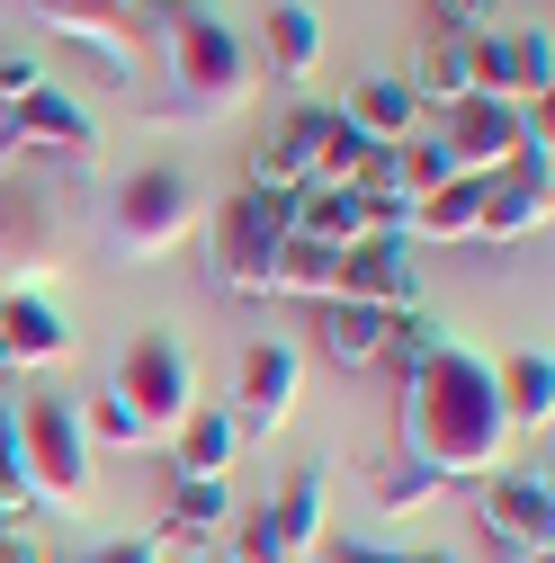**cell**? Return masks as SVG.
Returning a JSON list of instances; mask_svg holds the SVG:
<instances>
[{"label":"cell","mask_w":555,"mask_h":563,"mask_svg":"<svg viewBox=\"0 0 555 563\" xmlns=\"http://www.w3.org/2000/svg\"><path fill=\"white\" fill-rule=\"evenodd\" d=\"M511 420H502V394H493V358H475V349H439V358L412 376V385H394V448L403 456H422L439 483H457V474H502L511 465Z\"/></svg>","instance_id":"cell-1"},{"label":"cell","mask_w":555,"mask_h":563,"mask_svg":"<svg viewBox=\"0 0 555 563\" xmlns=\"http://www.w3.org/2000/svg\"><path fill=\"white\" fill-rule=\"evenodd\" d=\"M162 63H171L179 108H197V117H233L251 99V81H260L251 36L233 19H216V10H162Z\"/></svg>","instance_id":"cell-2"},{"label":"cell","mask_w":555,"mask_h":563,"mask_svg":"<svg viewBox=\"0 0 555 563\" xmlns=\"http://www.w3.org/2000/svg\"><path fill=\"white\" fill-rule=\"evenodd\" d=\"M10 448H19V474H28V501L54 510V519H73L90 501V430H81V402H63V394H28L10 411Z\"/></svg>","instance_id":"cell-3"},{"label":"cell","mask_w":555,"mask_h":563,"mask_svg":"<svg viewBox=\"0 0 555 563\" xmlns=\"http://www.w3.org/2000/svg\"><path fill=\"white\" fill-rule=\"evenodd\" d=\"M197 224H206V188H197L179 162L126 170L117 197H108V242H117V260H134V268L162 260V251H179Z\"/></svg>","instance_id":"cell-4"},{"label":"cell","mask_w":555,"mask_h":563,"mask_svg":"<svg viewBox=\"0 0 555 563\" xmlns=\"http://www.w3.org/2000/svg\"><path fill=\"white\" fill-rule=\"evenodd\" d=\"M287 188H260V179H242L216 216H206V251H216V287L225 296H269V268H278V242H287Z\"/></svg>","instance_id":"cell-5"},{"label":"cell","mask_w":555,"mask_h":563,"mask_svg":"<svg viewBox=\"0 0 555 563\" xmlns=\"http://www.w3.org/2000/svg\"><path fill=\"white\" fill-rule=\"evenodd\" d=\"M126 402H134V420H144L153 439H171L179 420L197 411V358H188V340L179 331H134L126 340V358H117V376H108Z\"/></svg>","instance_id":"cell-6"},{"label":"cell","mask_w":555,"mask_h":563,"mask_svg":"<svg viewBox=\"0 0 555 563\" xmlns=\"http://www.w3.org/2000/svg\"><path fill=\"white\" fill-rule=\"evenodd\" d=\"M439 144L466 179H493L502 162H520L529 144H546V99L537 108H511V99H457L439 108Z\"/></svg>","instance_id":"cell-7"},{"label":"cell","mask_w":555,"mask_h":563,"mask_svg":"<svg viewBox=\"0 0 555 563\" xmlns=\"http://www.w3.org/2000/svg\"><path fill=\"white\" fill-rule=\"evenodd\" d=\"M323 554V465H296L260 510H242L233 563H314Z\"/></svg>","instance_id":"cell-8"},{"label":"cell","mask_w":555,"mask_h":563,"mask_svg":"<svg viewBox=\"0 0 555 563\" xmlns=\"http://www.w3.org/2000/svg\"><path fill=\"white\" fill-rule=\"evenodd\" d=\"M296 394H305V349L296 340H251L242 358H233V402H225L233 430H242V448H260V439L287 430Z\"/></svg>","instance_id":"cell-9"},{"label":"cell","mask_w":555,"mask_h":563,"mask_svg":"<svg viewBox=\"0 0 555 563\" xmlns=\"http://www.w3.org/2000/svg\"><path fill=\"white\" fill-rule=\"evenodd\" d=\"M475 519H483V537L502 545V563H546V545H555V492H546V474L502 465V474L475 483Z\"/></svg>","instance_id":"cell-10"},{"label":"cell","mask_w":555,"mask_h":563,"mask_svg":"<svg viewBox=\"0 0 555 563\" xmlns=\"http://www.w3.org/2000/svg\"><path fill=\"white\" fill-rule=\"evenodd\" d=\"M466 81H475V99L537 108L546 81H555V45H546V27H475V36H466Z\"/></svg>","instance_id":"cell-11"},{"label":"cell","mask_w":555,"mask_h":563,"mask_svg":"<svg viewBox=\"0 0 555 563\" xmlns=\"http://www.w3.org/2000/svg\"><path fill=\"white\" fill-rule=\"evenodd\" d=\"M546 144H529L520 162H502L493 179H475V242H529V233H546Z\"/></svg>","instance_id":"cell-12"},{"label":"cell","mask_w":555,"mask_h":563,"mask_svg":"<svg viewBox=\"0 0 555 563\" xmlns=\"http://www.w3.org/2000/svg\"><path fill=\"white\" fill-rule=\"evenodd\" d=\"M0 144H10V153H63V162H81L99 144V117L73 90L36 81V90H19L10 108H0Z\"/></svg>","instance_id":"cell-13"},{"label":"cell","mask_w":555,"mask_h":563,"mask_svg":"<svg viewBox=\"0 0 555 563\" xmlns=\"http://www.w3.org/2000/svg\"><path fill=\"white\" fill-rule=\"evenodd\" d=\"M331 296H350V305H377V313H403V305H422V260H412V242L394 224L359 233L350 251H340V287Z\"/></svg>","instance_id":"cell-14"},{"label":"cell","mask_w":555,"mask_h":563,"mask_svg":"<svg viewBox=\"0 0 555 563\" xmlns=\"http://www.w3.org/2000/svg\"><path fill=\"white\" fill-rule=\"evenodd\" d=\"M63 358H73L63 305H45L36 287H10L0 296V376H36V367H63Z\"/></svg>","instance_id":"cell-15"},{"label":"cell","mask_w":555,"mask_h":563,"mask_svg":"<svg viewBox=\"0 0 555 563\" xmlns=\"http://www.w3.org/2000/svg\"><path fill=\"white\" fill-rule=\"evenodd\" d=\"M28 10H36V27H54L63 45H81L99 73H108V90L134 81V54H126V36H117L134 0H28Z\"/></svg>","instance_id":"cell-16"},{"label":"cell","mask_w":555,"mask_h":563,"mask_svg":"<svg viewBox=\"0 0 555 563\" xmlns=\"http://www.w3.org/2000/svg\"><path fill=\"white\" fill-rule=\"evenodd\" d=\"M314 144H323V108H287L269 134H260V153H251V179L260 188H314Z\"/></svg>","instance_id":"cell-17"},{"label":"cell","mask_w":555,"mask_h":563,"mask_svg":"<svg viewBox=\"0 0 555 563\" xmlns=\"http://www.w3.org/2000/svg\"><path fill=\"white\" fill-rule=\"evenodd\" d=\"M493 394H502L511 430H546V420H555V358H546V349H511V358H493Z\"/></svg>","instance_id":"cell-18"},{"label":"cell","mask_w":555,"mask_h":563,"mask_svg":"<svg viewBox=\"0 0 555 563\" xmlns=\"http://www.w3.org/2000/svg\"><path fill=\"white\" fill-rule=\"evenodd\" d=\"M260 45H269V73L278 81H314L323 73V19L305 10V0H269Z\"/></svg>","instance_id":"cell-19"},{"label":"cell","mask_w":555,"mask_h":563,"mask_svg":"<svg viewBox=\"0 0 555 563\" xmlns=\"http://www.w3.org/2000/svg\"><path fill=\"white\" fill-rule=\"evenodd\" d=\"M340 117H350L377 153H394L403 134H422V99H412V81H385V73H377V81H359L350 99H340Z\"/></svg>","instance_id":"cell-20"},{"label":"cell","mask_w":555,"mask_h":563,"mask_svg":"<svg viewBox=\"0 0 555 563\" xmlns=\"http://www.w3.org/2000/svg\"><path fill=\"white\" fill-rule=\"evenodd\" d=\"M233 456H242V430H233L225 402H197L179 430H171V465H179V474H216V483H225Z\"/></svg>","instance_id":"cell-21"},{"label":"cell","mask_w":555,"mask_h":563,"mask_svg":"<svg viewBox=\"0 0 555 563\" xmlns=\"http://www.w3.org/2000/svg\"><path fill=\"white\" fill-rule=\"evenodd\" d=\"M314 322H323V358H331V367H377V349H385V322H394V313L350 305V296H323Z\"/></svg>","instance_id":"cell-22"},{"label":"cell","mask_w":555,"mask_h":563,"mask_svg":"<svg viewBox=\"0 0 555 563\" xmlns=\"http://www.w3.org/2000/svg\"><path fill=\"white\" fill-rule=\"evenodd\" d=\"M331 287H340V251L287 224V242H278V268H269V296H296V305H323Z\"/></svg>","instance_id":"cell-23"},{"label":"cell","mask_w":555,"mask_h":563,"mask_svg":"<svg viewBox=\"0 0 555 563\" xmlns=\"http://www.w3.org/2000/svg\"><path fill=\"white\" fill-rule=\"evenodd\" d=\"M403 242L422 251V242H475V179H448L431 197H412L403 206Z\"/></svg>","instance_id":"cell-24"},{"label":"cell","mask_w":555,"mask_h":563,"mask_svg":"<svg viewBox=\"0 0 555 563\" xmlns=\"http://www.w3.org/2000/svg\"><path fill=\"white\" fill-rule=\"evenodd\" d=\"M439 349H448V322H439V313H422V305H403V313L385 322V349H377V367H385L394 385H412V376H422V367L439 358Z\"/></svg>","instance_id":"cell-25"},{"label":"cell","mask_w":555,"mask_h":563,"mask_svg":"<svg viewBox=\"0 0 555 563\" xmlns=\"http://www.w3.org/2000/svg\"><path fill=\"white\" fill-rule=\"evenodd\" d=\"M287 216H296V233H314V242H331V251H350L359 233H377V224H368V206H359L350 188H296Z\"/></svg>","instance_id":"cell-26"},{"label":"cell","mask_w":555,"mask_h":563,"mask_svg":"<svg viewBox=\"0 0 555 563\" xmlns=\"http://www.w3.org/2000/svg\"><path fill=\"white\" fill-rule=\"evenodd\" d=\"M368 492H377V510H394V519H403V510H431L448 483H439V474H431L422 456H403V448H394V456H385V465L368 474Z\"/></svg>","instance_id":"cell-27"},{"label":"cell","mask_w":555,"mask_h":563,"mask_svg":"<svg viewBox=\"0 0 555 563\" xmlns=\"http://www.w3.org/2000/svg\"><path fill=\"white\" fill-rule=\"evenodd\" d=\"M368 153H377L368 134H359L350 117H340V108H323V144H314V188H350Z\"/></svg>","instance_id":"cell-28"},{"label":"cell","mask_w":555,"mask_h":563,"mask_svg":"<svg viewBox=\"0 0 555 563\" xmlns=\"http://www.w3.org/2000/svg\"><path fill=\"white\" fill-rule=\"evenodd\" d=\"M225 519H233V483H216V474H171V528L206 537V528H225Z\"/></svg>","instance_id":"cell-29"},{"label":"cell","mask_w":555,"mask_h":563,"mask_svg":"<svg viewBox=\"0 0 555 563\" xmlns=\"http://www.w3.org/2000/svg\"><path fill=\"white\" fill-rule=\"evenodd\" d=\"M81 430H90V448H108V456H134V448H153V430L134 420V402L108 385V394H90V411H81Z\"/></svg>","instance_id":"cell-30"},{"label":"cell","mask_w":555,"mask_h":563,"mask_svg":"<svg viewBox=\"0 0 555 563\" xmlns=\"http://www.w3.org/2000/svg\"><path fill=\"white\" fill-rule=\"evenodd\" d=\"M394 170H403V197H431V188L466 179V170L448 162V144H439V134H403V144H394Z\"/></svg>","instance_id":"cell-31"},{"label":"cell","mask_w":555,"mask_h":563,"mask_svg":"<svg viewBox=\"0 0 555 563\" xmlns=\"http://www.w3.org/2000/svg\"><path fill=\"white\" fill-rule=\"evenodd\" d=\"M314 563H412V545H368V537H331Z\"/></svg>","instance_id":"cell-32"},{"label":"cell","mask_w":555,"mask_h":563,"mask_svg":"<svg viewBox=\"0 0 555 563\" xmlns=\"http://www.w3.org/2000/svg\"><path fill=\"white\" fill-rule=\"evenodd\" d=\"M431 19H439V36H475L493 19V0H431Z\"/></svg>","instance_id":"cell-33"},{"label":"cell","mask_w":555,"mask_h":563,"mask_svg":"<svg viewBox=\"0 0 555 563\" xmlns=\"http://www.w3.org/2000/svg\"><path fill=\"white\" fill-rule=\"evenodd\" d=\"M81 563H162V554H153V537H108V545H90Z\"/></svg>","instance_id":"cell-34"},{"label":"cell","mask_w":555,"mask_h":563,"mask_svg":"<svg viewBox=\"0 0 555 563\" xmlns=\"http://www.w3.org/2000/svg\"><path fill=\"white\" fill-rule=\"evenodd\" d=\"M36 81H45V73H36V63H28V54H0V108H10L19 90H36Z\"/></svg>","instance_id":"cell-35"},{"label":"cell","mask_w":555,"mask_h":563,"mask_svg":"<svg viewBox=\"0 0 555 563\" xmlns=\"http://www.w3.org/2000/svg\"><path fill=\"white\" fill-rule=\"evenodd\" d=\"M153 10H206V0H153Z\"/></svg>","instance_id":"cell-36"},{"label":"cell","mask_w":555,"mask_h":563,"mask_svg":"<svg viewBox=\"0 0 555 563\" xmlns=\"http://www.w3.org/2000/svg\"><path fill=\"white\" fill-rule=\"evenodd\" d=\"M412 563H448V554H431V545H412Z\"/></svg>","instance_id":"cell-37"},{"label":"cell","mask_w":555,"mask_h":563,"mask_svg":"<svg viewBox=\"0 0 555 563\" xmlns=\"http://www.w3.org/2000/svg\"><path fill=\"white\" fill-rule=\"evenodd\" d=\"M188 563H233V554H216V545H206V554H188Z\"/></svg>","instance_id":"cell-38"}]
</instances>
